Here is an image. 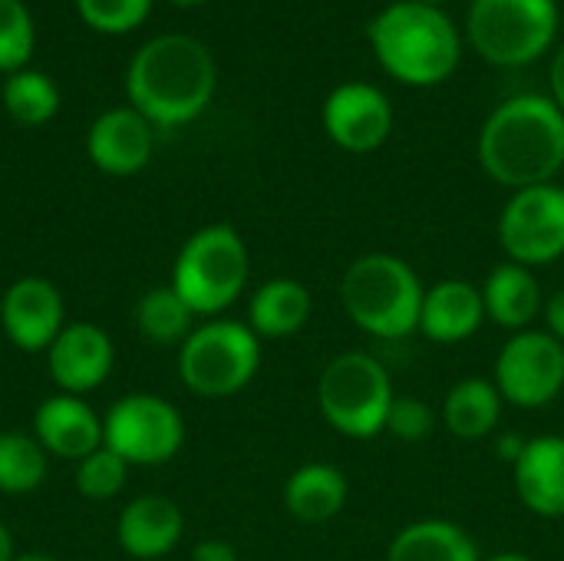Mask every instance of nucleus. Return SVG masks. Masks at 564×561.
<instances>
[{
  "instance_id": "nucleus-6",
  "label": "nucleus",
  "mask_w": 564,
  "mask_h": 561,
  "mask_svg": "<svg viewBox=\"0 0 564 561\" xmlns=\"http://www.w3.org/2000/svg\"><path fill=\"white\" fill-rule=\"evenodd\" d=\"M558 23V0H473L466 40L489 66L519 69L552 50Z\"/></svg>"
},
{
  "instance_id": "nucleus-39",
  "label": "nucleus",
  "mask_w": 564,
  "mask_h": 561,
  "mask_svg": "<svg viewBox=\"0 0 564 561\" xmlns=\"http://www.w3.org/2000/svg\"><path fill=\"white\" fill-rule=\"evenodd\" d=\"M169 3H178V7H202V3H208V0H169Z\"/></svg>"
},
{
  "instance_id": "nucleus-18",
  "label": "nucleus",
  "mask_w": 564,
  "mask_h": 561,
  "mask_svg": "<svg viewBox=\"0 0 564 561\" xmlns=\"http://www.w3.org/2000/svg\"><path fill=\"white\" fill-rule=\"evenodd\" d=\"M512 483L522 506L542 519L564 516V436H532L512 466Z\"/></svg>"
},
{
  "instance_id": "nucleus-7",
  "label": "nucleus",
  "mask_w": 564,
  "mask_h": 561,
  "mask_svg": "<svg viewBox=\"0 0 564 561\" xmlns=\"http://www.w3.org/2000/svg\"><path fill=\"white\" fill-rule=\"evenodd\" d=\"M393 397L397 393L387 367L364 350L337 354L317 380L321 417L347 440H373L387 433Z\"/></svg>"
},
{
  "instance_id": "nucleus-29",
  "label": "nucleus",
  "mask_w": 564,
  "mask_h": 561,
  "mask_svg": "<svg viewBox=\"0 0 564 561\" xmlns=\"http://www.w3.org/2000/svg\"><path fill=\"white\" fill-rule=\"evenodd\" d=\"M126 476H129V463L116 456L109 446H99L96 453L76 463V489L93 503H106L119 496L126 486Z\"/></svg>"
},
{
  "instance_id": "nucleus-22",
  "label": "nucleus",
  "mask_w": 564,
  "mask_h": 561,
  "mask_svg": "<svg viewBox=\"0 0 564 561\" xmlns=\"http://www.w3.org/2000/svg\"><path fill=\"white\" fill-rule=\"evenodd\" d=\"M311 321V291L294 278L264 281L248 304V327L258 337H294Z\"/></svg>"
},
{
  "instance_id": "nucleus-32",
  "label": "nucleus",
  "mask_w": 564,
  "mask_h": 561,
  "mask_svg": "<svg viewBox=\"0 0 564 561\" xmlns=\"http://www.w3.org/2000/svg\"><path fill=\"white\" fill-rule=\"evenodd\" d=\"M192 561H238V552L225 539H205L192 549Z\"/></svg>"
},
{
  "instance_id": "nucleus-31",
  "label": "nucleus",
  "mask_w": 564,
  "mask_h": 561,
  "mask_svg": "<svg viewBox=\"0 0 564 561\" xmlns=\"http://www.w3.org/2000/svg\"><path fill=\"white\" fill-rule=\"evenodd\" d=\"M436 413L420 397H393V407L387 413V433L400 443H420L433 433Z\"/></svg>"
},
{
  "instance_id": "nucleus-33",
  "label": "nucleus",
  "mask_w": 564,
  "mask_h": 561,
  "mask_svg": "<svg viewBox=\"0 0 564 561\" xmlns=\"http://www.w3.org/2000/svg\"><path fill=\"white\" fill-rule=\"evenodd\" d=\"M545 324H549V334L555 337V341H562L564 344V288L562 291H555L549 301H545Z\"/></svg>"
},
{
  "instance_id": "nucleus-2",
  "label": "nucleus",
  "mask_w": 564,
  "mask_h": 561,
  "mask_svg": "<svg viewBox=\"0 0 564 561\" xmlns=\"http://www.w3.org/2000/svg\"><path fill=\"white\" fill-rule=\"evenodd\" d=\"M476 155L482 172L512 192L549 185L564 169V112L542 93L509 96L486 116Z\"/></svg>"
},
{
  "instance_id": "nucleus-3",
  "label": "nucleus",
  "mask_w": 564,
  "mask_h": 561,
  "mask_svg": "<svg viewBox=\"0 0 564 561\" xmlns=\"http://www.w3.org/2000/svg\"><path fill=\"white\" fill-rule=\"evenodd\" d=\"M367 43L377 63L403 86H440L463 63L459 26L416 0H397L367 23Z\"/></svg>"
},
{
  "instance_id": "nucleus-13",
  "label": "nucleus",
  "mask_w": 564,
  "mask_h": 561,
  "mask_svg": "<svg viewBox=\"0 0 564 561\" xmlns=\"http://www.w3.org/2000/svg\"><path fill=\"white\" fill-rule=\"evenodd\" d=\"M0 327L17 350H50L56 334L66 327L63 294L46 278H20L0 298Z\"/></svg>"
},
{
  "instance_id": "nucleus-27",
  "label": "nucleus",
  "mask_w": 564,
  "mask_h": 561,
  "mask_svg": "<svg viewBox=\"0 0 564 561\" xmlns=\"http://www.w3.org/2000/svg\"><path fill=\"white\" fill-rule=\"evenodd\" d=\"M50 466V453L36 436L7 430L0 433V493L26 496L43 486Z\"/></svg>"
},
{
  "instance_id": "nucleus-26",
  "label": "nucleus",
  "mask_w": 564,
  "mask_h": 561,
  "mask_svg": "<svg viewBox=\"0 0 564 561\" xmlns=\"http://www.w3.org/2000/svg\"><path fill=\"white\" fill-rule=\"evenodd\" d=\"M3 109L20 126H46L59 112V89L40 69H17L3 79Z\"/></svg>"
},
{
  "instance_id": "nucleus-25",
  "label": "nucleus",
  "mask_w": 564,
  "mask_h": 561,
  "mask_svg": "<svg viewBox=\"0 0 564 561\" xmlns=\"http://www.w3.org/2000/svg\"><path fill=\"white\" fill-rule=\"evenodd\" d=\"M135 324L149 344L172 347L185 344L188 334L195 331V311L178 298L172 284H162L142 294V301L135 304Z\"/></svg>"
},
{
  "instance_id": "nucleus-24",
  "label": "nucleus",
  "mask_w": 564,
  "mask_h": 561,
  "mask_svg": "<svg viewBox=\"0 0 564 561\" xmlns=\"http://www.w3.org/2000/svg\"><path fill=\"white\" fill-rule=\"evenodd\" d=\"M387 561H482L473 536L449 519H420L397 532Z\"/></svg>"
},
{
  "instance_id": "nucleus-19",
  "label": "nucleus",
  "mask_w": 564,
  "mask_h": 561,
  "mask_svg": "<svg viewBox=\"0 0 564 561\" xmlns=\"http://www.w3.org/2000/svg\"><path fill=\"white\" fill-rule=\"evenodd\" d=\"M486 321V301L482 288L446 278L423 294V311H420V334L430 337L433 344H459L469 341Z\"/></svg>"
},
{
  "instance_id": "nucleus-8",
  "label": "nucleus",
  "mask_w": 564,
  "mask_h": 561,
  "mask_svg": "<svg viewBox=\"0 0 564 561\" xmlns=\"http://www.w3.org/2000/svg\"><path fill=\"white\" fill-rule=\"evenodd\" d=\"M261 367V337L238 321H208L188 334L178 350L182 384L205 400H225L245 390Z\"/></svg>"
},
{
  "instance_id": "nucleus-4",
  "label": "nucleus",
  "mask_w": 564,
  "mask_h": 561,
  "mask_svg": "<svg viewBox=\"0 0 564 561\" xmlns=\"http://www.w3.org/2000/svg\"><path fill=\"white\" fill-rule=\"evenodd\" d=\"M423 294L426 288L420 274L403 258L383 251L350 261L340 278L344 314L377 341H403L416 334Z\"/></svg>"
},
{
  "instance_id": "nucleus-28",
  "label": "nucleus",
  "mask_w": 564,
  "mask_h": 561,
  "mask_svg": "<svg viewBox=\"0 0 564 561\" xmlns=\"http://www.w3.org/2000/svg\"><path fill=\"white\" fill-rule=\"evenodd\" d=\"M36 46L33 13L23 0H0V73H17L30 66Z\"/></svg>"
},
{
  "instance_id": "nucleus-11",
  "label": "nucleus",
  "mask_w": 564,
  "mask_h": 561,
  "mask_svg": "<svg viewBox=\"0 0 564 561\" xmlns=\"http://www.w3.org/2000/svg\"><path fill=\"white\" fill-rule=\"evenodd\" d=\"M506 403L539 410L558 400L564 390V344L549 331L512 334L496 357V380Z\"/></svg>"
},
{
  "instance_id": "nucleus-5",
  "label": "nucleus",
  "mask_w": 564,
  "mask_h": 561,
  "mask_svg": "<svg viewBox=\"0 0 564 561\" xmlns=\"http://www.w3.org/2000/svg\"><path fill=\"white\" fill-rule=\"evenodd\" d=\"M248 271L251 258L245 238L231 225H205L182 245L169 284L195 317H215L241 298Z\"/></svg>"
},
{
  "instance_id": "nucleus-20",
  "label": "nucleus",
  "mask_w": 564,
  "mask_h": 561,
  "mask_svg": "<svg viewBox=\"0 0 564 561\" xmlns=\"http://www.w3.org/2000/svg\"><path fill=\"white\" fill-rule=\"evenodd\" d=\"M482 301H486V317L512 334L529 331L532 321L545 311V294L535 271L516 261H502L489 271L482 284Z\"/></svg>"
},
{
  "instance_id": "nucleus-37",
  "label": "nucleus",
  "mask_w": 564,
  "mask_h": 561,
  "mask_svg": "<svg viewBox=\"0 0 564 561\" xmlns=\"http://www.w3.org/2000/svg\"><path fill=\"white\" fill-rule=\"evenodd\" d=\"M486 561H532L529 555H522V552H499V555H492V559Z\"/></svg>"
},
{
  "instance_id": "nucleus-30",
  "label": "nucleus",
  "mask_w": 564,
  "mask_h": 561,
  "mask_svg": "<svg viewBox=\"0 0 564 561\" xmlns=\"http://www.w3.org/2000/svg\"><path fill=\"white\" fill-rule=\"evenodd\" d=\"M73 3L79 20L106 36H119L142 26L152 10V0H73Z\"/></svg>"
},
{
  "instance_id": "nucleus-10",
  "label": "nucleus",
  "mask_w": 564,
  "mask_h": 561,
  "mask_svg": "<svg viewBox=\"0 0 564 561\" xmlns=\"http://www.w3.org/2000/svg\"><path fill=\"white\" fill-rule=\"evenodd\" d=\"M499 245L509 261L522 268H542L564 255V188L549 182L519 188L502 205Z\"/></svg>"
},
{
  "instance_id": "nucleus-21",
  "label": "nucleus",
  "mask_w": 564,
  "mask_h": 561,
  "mask_svg": "<svg viewBox=\"0 0 564 561\" xmlns=\"http://www.w3.org/2000/svg\"><path fill=\"white\" fill-rule=\"evenodd\" d=\"M347 499H350V483L330 463H304L284 483V506L304 526H324L337 519Z\"/></svg>"
},
{
  "instance_id": "nucleus-12",
  "label": "nucleus",
  "mask_w": 564,
  "mask_h": 561,
  "mask_svg": "<svg viewBox=\"0 0 564 561\" xmlns=\"http://www.w3.org/2000/svg\"><path fill=\"white\" fill-rule=\"evenodd\" d=\"M321 119L327 139L354 155L377 152L393 132V106L387 93L364 79L340 83L337 89H330Z\"/></svg>"
},
{
  "instance_id": "nucleus-17",
  "label": "nucleus",
  "mask_w": 564,
  "mask_h": 561,
  "mask_svg": "<svg viewBox=\"0 0 564 561\" xmlns=\"http://www.w3.org/2000/svg\"><path fill=\"white\" fill-rule=\"evenodd\" d=\"M185 519L169 496H139L132 499L116 522V542L129 559H165L182 539Z\"/></svg>"
},
{
  "instance_id": "nucleus-23",
  "label": "nucleus",
  "mask_w": 564,
  "mask_h": 561,
  "mask_svg": "<svg viewBox=\"0 0 564 561\" xmlns=\"http://www.w3.org/2000/svg\"><path fill=\"white\" fill-rule=\"evenodd\" d=\"M502 393L486 377H466L449 387L443 400V427L466 443L486 440L502 420Z\"/></svg>"
},
{
  "instance_id": "nucleus-16",
  "label": "nucleus",
  "mask_w": 564,
  "mask_h": 561,
  "mask_svg": "<svg viewBox=\"0 0 564 561\" xmlns=\"http://www.w3.org/2000/svg\"><path fill=\"white\" fill-rule=\"evenodd\" d=\"M33 436L50 456L79 463L102 446V420L83 397L56 393L36 407Z\"/></svg>"
},
{
  "instance_id": "nucleus-40",
  "label": "nucleus",
  "mask_w": 564,
  "mask_h": 561,
  "mask_svg": "<svg viewBox=\"0 0 564 561\" xmlns=\"http://www.w3.org/2000/svg\"><path fill=\"white\" fill-rule=\"evenodd\" d=\"M416 3H426V7H440V10H443L446 0H416Z\"/></svg>"
},
{
  "instance_id": "nucleus-9",
  "label": "nucleus",
  "mask_w": 564,
  "mask_h": 561,
  "mask_svg": "<svg viewBox=\"0 0 564 561\" xmlns=\"http://www.w3.org/2000/svg\"><path fill=\"white\" fill-rule=\"evenodd\" d=\"M185 420L175 403L155 393H129L102 417V446L129 466H162L178 456Z\"/></svg>"
},
{
  "instance_id": "nucleus-34",
  "label": "nucleus",
  "mask_w": 564,
  "mask_h": 561,
  "mask_svg": "<svg viewBox=\"0 0 564 561\" xmlns=\"http://www.w3.org/2000/svg\"><path fill=\"white\" fill-rule=\"evenodd\" d=\"M549 96L555 99V106L564 112V43L555 50L552 66H549Z\"/></svg>"
},
{
  "instance_id": "nucleus-38",
  "label": "nucleus",
  "mask_w": 564,
  "mask_h": 561,
  "mask_svg": "<svg viewBox=\"0 0 564 561\" xmlns=\"http://www.w3.org/2000/svg\"><path fill=\"white\" fill-rule=\"evenodd\" d=\"M13 561H59V559H53V555H43V552H26V555H17Z\"/></svg>"
},
{
  "instance_id": "nucleus-15",
  "label": "nucleus",
  "mask_w": 564,
  "mask_h": 561,
  "mask_svg": "<svg viewBox=\"0 0 564 561\" xmlns=\"http://www.w3.org/2000/svg\"><path fill=\"white\" fill-rule=\"evenodd\" d=\"M152 149H155V129L132 106L106 109L102 116L93 119L86 132L89 162L116 179L142 172L152 159Z\"/></svg>"
},
{
  "instance_id": "nucleus-14",
  "label": "nucleus",
  "mask_w": 564,
  "mask_h": 561,
  "mask_svg": "<svg viewBox=\"0 0 564 561\" xmlns=\"http://www.w3.org/2000/svg\"><path fill=\"white\" fill-rule=\"evenodd\" d=\"M116 347L99 324L73 321L66 324L46 350V367L59 393L83 397L106 384L112 374Z\"/></svg>"
},
{
  "instance_id": "nucleus-36",
  "label": "nucleus",
  "mask_w": 564,
  "mask_h": 561,
  "mask_svg": "<svg viewBox=\"0 0 564 561\" xmlns=\"http://www.w3.org/2000/svg\"><path fill=\"white\" fill-rule=\"evenodd\" d=\"M17 552H13V536L7 532V526L0 522V561H13Z\"/></svg>"
},
{
  "instance_id": "nucleus-35",
  "label": "nucleus",
  "mask_w": 564,
  "mask_h": 561,
  "mask_svg": "<svg viewBox=\"0 0 564 561\" xmlns=\"http://www.w3.org/2000/svg\"><path fill=\"white\" fill-rule=\"evenodd\" d=\"M525 443H529V440H522V436H502V440H499V460L509 463V466H516L519 456L525 453Z\"/></svg>"
},
{
  "instance_id": "nucleus-1",
  "label": "nucleus",
  "mask_w": 564,
  "mask_h": 561,
  "mask_svg": "<svg viewBox=\"0 0 564 561\" xmlns=\"http://www.w3.org/2000/svg\"><path fill=\"white\" fill-rule=\"evenodd\" d=\"M218 66L212 50L188 33H159L142 43L126 69L129 106L152 129H182L215 99Z\"/></svg>"
}]
</instances>
